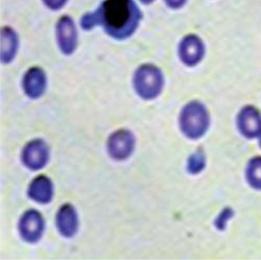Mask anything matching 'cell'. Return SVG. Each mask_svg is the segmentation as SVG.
Returning <instances> with one entry per match:
<instances>
[{"mask_svg":"<svg viewBox=\"0 0 261 260\" xmlns=\"http://www.w3.org/2000/svg\"><path fill=\"white\" fill-rule=\"evenodd\" d=\"M53 184L51 180L45 176H39L31 183L28 189L29 197L34 201L41 204H47L53 199Z\"/></svg>","mask_w":261,"mask_h":260,"instance_id":"obj_12","label":"cell"},{"mask_svg":"<svg viewBox=\"0 0 261 260\" xmlns=\"http://www.w3.org/2000/svg\"><path fill=\"white\" fill-rule=\"evenodd\" d=\"M165 2L170 8L177 9L181 7L186 2V0H165Z\"/></svg>","mask_w":261,"mask_h":260,"instance_id":"obj_18","label":"cell"},{"mask_svg":"<svg viewBox=\"0 0 261 260\" xmlns=\"http://www.w3.org/2000/svg\"><path fill=\"white\" fill-rule=\"evenodd\" d=\"M134 84L137 92L142 98L146 100L154 99L162 92L163 76L157 67L150 64L144 65L137 71Z\"/></svg>","mask_w":261,"mask_h":260,"instance_id":"obj_3","label":"cell"},{"mask_svg":"<svg viewBox=\"0 0 261 260\" xmlns=\"http://www.w3.org/2000/svg\"><path fill=\"white\" fill-rule=\"evenodd\" d=\"M18 46V37L10 27H4L1 32V60L9 63L15 57Z\"/></svg>","mask_w":261,"mask_h":260,"instance_id":"obj_13","label":"cell"},{"mask_svg":"<svg viewBox=\"0 0 261 260\" xmlns=\"http://www.w3.org/2000/svg\"><path fill=\"white\" fill-rule=\"evenodd\" d=\"M18 229L21 237L25 242L36 243L40 240L44 232V220L38 211L29 210L21 216Z\"/></svg>","mask_w":261,"mask_h":260,"instance_id":"obj_4","label":"cell"},{"mask_svg":"<svg viewBox=\"0 0 261 260\" xmlns=\"http://www.w3.org/2000/svg\"><path fill=\"white\" fill-rule=\"evenodd\" d=\"M260 145L261 146V136H260Z\"/></svg>","mask_w":261,"mask_h":260,"instance_id":"obj_20","label":"cell"},{"mask_svg":"<svg viewBox=\"0 0 261 260\" xmlns=\"http://www.w3.org/2000/svg\"><path fill=\"white\" fill-rule=\"evenodd\" d=\"M247 177L250 185L257 189H261V158L252 159L249 163Z\"/></svg>","mask_w":261,"mask_h":260,"instance_id":"obj_14","label":"cell"},{"mask_svg":"<svg viewBox=\"0 0 261 260\" xmlns=\"http://www.w3.org/2000/svg\"><path fill=\"white\" fill-rule=\"evenodd\" d=\"M59 47L65 55H70L75 50L77 45V32L73 20L69 16H62L58 20L56 27Z\"/></svg>","mask_w":261,"mask_h":260,"instance_id":"obj_6","label":"cell"},{"mask_svg":"<svg viewBox=\"0 0 261 260\" xmlns=\"http://www.w3.org/2000/svg\"><path fill=\"white\" fill-rule=\"evenodd\" d=\"M141 1L144 4H147L153 2L154 0H141Z\"/></svg>","mask_w":261,"mask_h":260,"instance_id":"obj_19","label":"cell"},{"mask_svg":"<svg viewBox=\"0 0 261 260\" xmlns=\"http://www.w3.org/2000/svg\"><path fill=\"white\" fill-rule=\"evenodd\" d=\"M141 18L133 0H105L96 11L82 17L81 25L85 31L101 25L108 35L123 39L135 32Z\"/></svg>","mask_w":261,"mask_h":260,"instance_id":"obj_1","label":"cell"},{"mask_svg":"<svg viewBox=\"0 0 261 260\" xmlns=\"http://www.w3.org/2000/svg\"><path fill=\"white\" fill-rule=\"evenodd\" d=\"M238 126L245 137L254 138L261 132V116L254 107H246L239 114Z\"/></svg>","mask_w":261,"mask_h":260,"instance_id":"obj_11","label":"cell"},{"mask_svg":"<svg viewBox=\"0 0 261 260\" xmlns=\"http://www.w3.org/2000/svg\"><path fill=\"white\" fill-rule=\"evenodd\" d=\"M56 225L59 233L64 237L71 238L76 233L78 216L71 204H64L59 209L56 216Z\"/></svg>","mask_w":261,"mask_h":260,"instance_id":"obj_10","label":"cell"},{"mask_svg":"<svg viewBox=\"0 0 261 260\" xmlns=\"http://www.w3.org/2000/svg\"><path fill=\"white\" fill-rule=\"evenodd\" d=\"M205 158L200 151L194 153L189 158L187 168L192 175H197L202 171L205 166Z\"/></svg>","mask_w":261,"mask_h":260,"instance_id":"obj_15","label":"cell"},{"mask_svg":"<svg viewBox=\"0 0 261 260\" xmlns=\"http://www.w3.org/2000/svg\"><path fill=\"white\" fill-rule=\"evenodd\" d=\"M68 0H43V3L50 10L57 11L62 9Z\"/></svg>","mask_w":261,"mask_h":260,"instance_id":"obj_17","label":"cell"},{"mask_svg":"<svg viewBox=\"0 0 261 260\" xmlns=\"http://www.w3.org/2000/svg\"><path fill=\"white\" fill-rule=\"evenodd\" d=\"M23 90L32 99H37L44 94L47 86L46 74L41 68L34 67L29 69L23 77Z\"/></svg>","mask_w":261,"mask_h":260,"instance_id":"obj_9","label":"cell"},{"mask_svg":"<svg viewBox=\"0 0 261 260\" xmlns=\"http://www.w3.org/2000/svg\"><path fill=\"white\" fill-rule=\"evenodd\" d=\"M232 216V211L230 209H226L221 213L216 221V226L220 229H223L226 225V223Z\"/></svg>","mask_w":261,"mask_h":260,"instance_id":"obj_16","label":"cell"},{"mask_svg":"<svg viewBox=\"0 0 261 260\" xmlns=\"http://www.w3.org/2000/svg\"><path fill=\"white\" fill-rule=\"evenodd\" d=\"M49 158V150L46 143L39 139L29 142L24 148L21 160L24 165L32 170L44 167Z\"/></svg>","mask_w":261,"mask_h":260,"instance_id":"obj_5","label":"cell"},{"mask_svg":"<svg viewBox=\"0 0 261 260\" xmlns=\"http://www.w3.org/2000/svg\"><path fill=\"white\" fill-rule=\"evenodd\" d=\"M204 47L202 41L198 37L190 35L181 42L179 55L182 61L188 66H194L202 59Z\"/></svg>","mask_w":261,"mask_h":260,"instance_id":"obj_8","label":"cell"},{"mask_svg":"<svg viewBox=\"0 0 261 260\" xmlns=\"http://www.w3.org/2000/svg\"><path fill=\"white\" fill-rule=\"evenodd\" d=\"M135 145V138L132 133L127 130H120L108 139L109 154L115 160L126 159L133 154Z\"/></svg>","mask_w":261,"mask_h":260,"instance_id":"obj_7","label":"cell"},{"mask_svg":"<svg viewBox=\"0 0 261 260\" xmlns=\"http://www.w3.org/2000/svg\"><path fill=\"white\" fill-rule=\"evenodd\" d=\"M183 133L191 139L201 137L207 131L209 117L206 108L198 102H192L183 109L180 118Z\"/></svg>","mask_w":261,"mask_h":260,"instance_id":"obj_2","label":"cell"}]
</instances>
